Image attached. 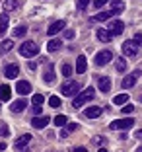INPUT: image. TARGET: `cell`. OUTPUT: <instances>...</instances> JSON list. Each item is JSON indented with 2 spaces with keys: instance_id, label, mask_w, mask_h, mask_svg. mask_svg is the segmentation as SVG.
Instances as JSON below:
<instances>
[{
  "instance_id": "obj_1",
  "label": "cell",
  "mask_w": 142,
  "mask_h": 152,
  "mask_svg": "<svg viewBox=\"0 0 142 152\" xmlns=\"http://www.w3.org/2000/svg\"><path fill=\"white\" fill-rule=\"evenodd\" d=\"M93 98H95V90H93V88H86L84 92H82V94L78 96V98H74L72 105H74L76 109H78V107H82V105H84L86 102H92Z\"/></svg>"
},
{
  "instance_id": "obj_2",
  "label": "cell",
  "mask_w": 142,
  "mask_h": 152,
  "mask_svg": "<svg viewBox=\"0 0 142 152\" xmlns=\"http://www.w3.org/2000/svg\"><path fill=\"white\" fill-rule=\"evenodd\" d=\"M134 125V119H130V117H125V119H115V121H111V129H115V131H129L130 127Z\"/></svg>"
},
{
  "instance_id": "obj_3",
  "label": "cell",
  "mask_w": 142,
  "mask_h": 152,
  "mask_svg": "<svg viewBox=\"0 0 142 152\" xmlns=\"http://www.w3.org/2000/svg\"><path fill=\"white\" fill-rule=\"evenodd\" d=\"M37 53H39V49H37V45L33 43V41H25V43L20 47V55H22V57H25V58L35 57Z\"/></svg>"
},
{
  "instance_id": "obj_4",
  "label": "cell",
  "mask_w": 142,
  "mask_h": 152,
  "mask_svg": "<svg viewBox=\"0 0 142 152\" xmlns=\"http://www.w3.org/2000/svg\"><path fill=\"white\" fill-rule=\"evenodd\" d=\"M60 92H62V96H76L78 92H80V82H76V80H68L66 84H62Z\"/></svg>"
},
{
  "instance_id": "obj_5",
  "label": "cell",
  "mask_w": 142,
  "mask_h": 152,
  "mask_svg": "<svg viewBox=\"0 0 142 152\" xmlns=\"http://www.w3.org/2000/svg\"><path fill=\"white\" fill-rule=\"evenodd\" d=\"M140 74H142L140 70H134V72H130V74H127V76L123 78V82H121V84H123V88H125V90L133 88V86L136 84V80L140 78Z\"/></svg>"
},
{
  "instance_id": "obj_6",
  "label": "cell",
  "mask_w": 142,
  "mask_h": 152,
  "mask_svg": "<svg viewBox=\"0 0 142 152\" xmlns=\"http://www.w3.org/2000/svg\"><path fill=\"white\" fill-rule=\"evenodd\" d=\"M111 58H113V53L109 49H103L95 55V64H98V66H103V64H107Z\"/></svg>"
},
{
  "instance_id": "obj_7",
  "label": "cell",
  "mask_w": 142,
  "mask_h": 152,
  "mask_svg": "<svg viewBox=\"0 0 142 152\" xmlns=\"http://www.w3.org/2000/svg\"><path fill=\"white\" fill-rule=\"evenodd\" d=\"M123 55L125 57H136L138 55V45L134 41H125L123 43Z\"/></svg>"
},
{
  "instance_id": "obj_8",
  "label": "cell",
  "mask_w": 142,
  "mask_h": 152,
  "mask_svg": "<svg viewBox=\"0 0 142 152\" xmlns=\"http://www.w3.org/2000/svg\"><path fill=\"white\" fill-rule=\"evenodd\" d=\"M107 29H109V31H111L113 35H121V33L125 31V23L121 22V20H111Z\"/></svg>"
},
{
  "instance_id": "obj_9",
  "label": "cell",
  "mask_w": 142,
  "mask_h": 152,
  "mask_svg": "<svg viewBox=\"0 0 142 152\" xmlns=\"http://www.w3.org/2000/svg\"><path fill=\"white\" fill-rule=\"evenodd\" d=\"M98 86H99V90H101L103 94H107V92L111 90V78H109V76H99Z\"/></svg>"
},
{
  "instance_id": "obj_10",
  "label": "cell",
  "mask_w": 142,
  "mask_h": 152,
  "mask_svg": "<svg viewBox=\"0 0 142 152\" xmlns=\"http://www.w3.org/2000/svg\"><path fill=\"white\" fill-rule=\"evenodd\" d=\"M62 29H64V20H57V22H53L49 26V35H57V33H60Z\"/></svg>"
},
{
  "instance_id": "obj_11",
  "label": "cell",
  "mask_w": 142,
  "mask_h": 152,
  "mask_svg": "<svg viewBox=\"0 0 142 152\" xmlns=\"http://www.w3.org/2000/svg\"><path fill=\"white\" fill-rule=\"evenodd\" d=\"M84 115L88 117V119H98V117L101 115V107H98V105H90V107L84 111Z\"/></svg>"
},
{
  "instance_id": "obj_12",
  "label": "cell",
  "mask_w": 142,
  "mask_h": 152,
  "mask_svg": "<svg viewBox=\"0 0 142 152\" xmlns=\"http://www.w3.org/2000/svg\"><path fill=\"white\" fill-rule=\"evenodd\" d=\"M31 125L35 127V129H45V127L49 125V117H41V115H37V117H33Z\"/></svg>"
},
{
  "instance_id": "obj_13",
  "label": "cell",
  "mask_w": 142,
  "mask_h": 152,
  "mask_svg": "<svg viewBox=\"0 0 142 152\" xmlns=\"http://www.w3.org/2000/svg\"><path fill=\"white\" fill-rule=\"evenodd\" d=\"M20 74V66L18 64H8V66L4 68V76L6 78H18Z\"/></svg>"
},
{
  "instance_id": "obj_14",
  "label": "cell",
  "mask_w": 142,
  "mask_h": 152,
  "mask_svg": "<svg viewBox=\"0 0 142 152\" xmlns=\"http://www.w3.org/2000/svg\"><path fill=\"white\" fill-rule=\"evenodd\" d=\"M16 90H18V94L25 96V94H29V92H31V84L27 80H20L18 86H16Z\"/></svg>"
},
{
  "instance_id": "obj_15",
  "label": "cell",
  "mask_w": 142,
  "mask_h": 152,
  "mask_svg": "<svg viewBox=\"0 0 142 152\" xmlns=\"http://www.w3.org/2000/svg\"><path fill=\"white\" fill-rule=\"evenodd\" d=\"M125 10V2L123 0H115V2H111V16H117V14H121Z\"/></svg>"
},
{
  "instance_id": "obj_16",
  "label": "cell",
  "mask_w": 142,
  "mask_h": 152,
  "mask_svg": "<svg viewBox=\"0 0 142 152\" xmlns=\"http://www.w3.org/2000/svg\"><path fill=\"white\" fill-rule=\"evenodd\" d=\"M86 68H88V64H86V57L80 55V57L76 58V72H78V74H84Z\"/></svg>"
},
{
  "instance_id": "obj_17",
  "label": "cell",
  "mask_w": 142,
  "mask_h": 152,
  "mask_svg": "<svg viewBox=\"0 0 142 152\" xmlns=\"http://www.w3.org/2000/svg\"><path fill=\"white\" fill-rule=\"evenodd\" d=\"M95 33H98V39L101 41V43H109V41H111V35H113L109 29H98Z\"/></svg>"
},
{
  "instance_id": "obj_18",
  "label": "cell",
  "mask_w": 142,
  "mask_h": 152,
  "mask_svg": "<svg viewBox=\"0 0 142 152\" xmlns=\"http://www.w3.org/2000/svg\"><path fill=\"white\" fill-rule=\"evenodd\" d=\"M25 105H27V102H25V99H18V102H14L12 105H10V111L20 113V111H23V109H25Z\"/></svg>"
},
{
  "instance_id": "obj_19",
  "label": "cell",
  "mask_w": 142,
  "mask_h": 152,
  "mask_svg": "<svg viewBox=\"0 0 142 152\" xmlns=\"http://www.w3.org/2000/svg\"><path fill=\"white\" fill-rule=\"evenodd\" d=\"M29 142H31V134H22V137H18V140H16V148H23Z\"/></svg>"
},
{
  "instance_id": "obj_20",
  "label": "cell",
  "mask_w": 142,
  "mask_h": 152,
  "mask_svg": "<svg viewBox=\"0 0 142 152\" xmlns=\"http://www.w3.org/2000/svg\"><path fill=\"white\" fill-rule=\"evenodd\" d=\"M10 94H12V90H10L8 84H2V86H0V99H2V102H8V99H10Z\"/></svg>"
},
{
  "instance_id": "obj_21",
  "label": "cell",
  "mask_w": 142,
  "mask_h": 152,
  "mask_svg": "<svg viewBox=\"0 0 142 152\" xmlns=\"http://www.w3.org/2000/svg\"><path fill=\"white\" fill-rule=\"evenodd\" d=\"M78 127H80L78 123H70V125H68L66 129H62V131H60V137H62V139H66V137H68L70 133H74V131H78Z\"/></svg>"
},
{
  "instance_id": "obj_22",
  "label": "cell",
  "mask_w": 142,
  "mask_h": 152,
  "mask_svg": "<svg viewBox=\"0 0 142 152\" xmlns=\"http://www.w3.org/2000/svg\"><path fill=\"white\" fill-rule=\"evenodd\" d=\"M43 80L47 82V84H51V82L55 80V68H53V64H49V68H47V72H45V76H43Z\"/></svg>"
},
{
  "instance_id": "obj_23",
  "label": "cell",
  "mask_w": 142,
  "mask_h": 152,
  "mask_svg": "<svg viewBox=\"0 0 142 152\" xmlns=\"http://www.w3.org/2000/svg\"><path fill=\"white\" fill-rule=\"evenodd\" d=\"M12 49H14V41L12 39H6V41L0 43V51H2V53H8V51H12Z\"/></svg>"
},
{
  "instance_id": "obj_24",
  "label": "cell",
  "mask_w": 142,
  "mask_h": 152,
  "mask_svg": "<svg viewBox=\"0 0 142 152\" xmlns=\"http://www.w3.org/2000/svg\"><path fill=\"white\" fill-rule=\"evenodd\" d=\"M60 45H62L60 39H51L49 43H47V49H49V51H58V49H60Z\"/></svg>"
},
{
  "instance_id": "obj_25",
  "label": "cell",
  "mask_w": 142,
  "mask_h": 152,
  "mask_svg": "<svg viewBox=\"0 0 142 152\" xmlns=\"http://www.w3.org/2000/svg\"><path fill=\"white\" fill-rule=\"evenodd\" d=\"M18 6H20L18 0H6V2H4V10H6V12H12V10H16Z\"/></svg>"
},
{
  "instance_id": "obj_26",
  "label": "cell",
  "mask_w": 142,
  "mask_h": 152,
  "mask_svg": "<svg viewBox=\"0 0 142 152\" xmlns=\"http://www.w3.org/2000/svg\"><path fill=\"white\" fill-rule=\"evenodd\" d=\"M8 22H10L8 14H2V16H0V31H2V33L8 29Z\"/></svg>"
},
{
  "instance_id": "obj_27",
  "label": "cell",
  "mask_w": 142,
  "mask_h": 152,
  "mask_svg": "<svg viewBox=\"0 0 142 152\" xmlns=\"http://www.w3.org/2000/svg\"><path fill=\"white\" fill-rule=\"evenodd\" d=\"M127 102H129V96L127 94H119V96L113 98V103H117V105H125Z\"/></svg>"
},
{
  "instance_id": "obj_28",
  "label": "cell",
  "mask_w": 142,
  "mask_h": 152,
  "mask_svg": "<svg viewBox=\"0 0 142 152\" xmlns=\"http://www.w3.org/2000/svg\"><path fill=\"white\" fill-rule=\"evenodd\" d=\"M25 33H27V27H25V26H18L16 29H14L12 35H14V37H23Z\"/></svg>"
},
{
  "instance_id": "obj_29",
  "label": "cell",
  "mask_w": 142,
  "mask_h": 152,
  "mask_svg": "<svg viewBox=\"0 0 142 152\" xmlns=\"http://www.w3.org/2000/svg\"><path fill=\"white\" fill-rule=\"evenodd\" d=\"M115 66H117V70H119V72H125V70H127V61H125L123 57L117 58V61H115Z\"/></svg>"
},
{
  "instance_id": "obj_30",
  "label": "cell",
  "mask_w": 142,
  "mask_h": 152,
  "mask_svg": "<svg viewBox=\"0 0 142 152\" xmlns=\"http://www.w3.org/2000/svg\"><path fill=\"white\" fill-rule=\"evenodd\" d=\"M60 72H62V76H64V78H68V76H72V66H70V64H66V63H62Z\"/></svg>"
},
{
  "instance_id": "obj_31",
  "label": "cell",
  "mask_w": 142,
  "mask_h": 152,
  "mask_svg": "<svg viewBox=\"0 0 142 152\" xmlns=\"http://www.w3.org/2000/svg\"><path fill=\"white\" fill-rule=\"evenodd\" d=\"M66 123H68L66 115H57V117H55V125H57V127H64Z\"/></svg>"
},
{
  "instance_id": "obj_32",
  "label": "cell",
  "mask_w": 142,
  "mask_h": 152,
  "mask_svg": "<svg viewBox=\"0 0 142 152\" xmlns=\"http://www.w3.org/2000/svg\"><path fill=\"white\" fill-rule=\"evenodd\" d=\"M109 18H111V12H99V14H95V20H98V22H107Z\"/></svg>"
},
{
  "instance_id": "obj_33",
  "label": "cell",
  "mask_w": 142,
  "mask_h": 152,
  "mask_svg": "<svg viewBox=\"0 0 142 152\" xmlns=\"http://www.w3.org/2000/svg\"><path fill=\"white\" fill-rule=\"evenodd\" d=\"M60 98H58V96H51V98H49V105H51V107H60Z\"/></svg>"
},
{
  "instance_id": "obj_34",
  "label": "cell",
  "mask_w": 142,
  "mask_h": 152,
  "mask_svg": "<svg viewBox=\"0 0 142 152\" xmlns=\"http://www.w3.org/2000/svg\"><path fill=\"white\" fill-rule=\"evenodd\" d=\"M133 111H134V105H130V103H125L123 109H121V113H123V115H129V113H133Z\"/></svg>"
},
{
  "instance_id": "obj_35",
  "label": "cell",
  "mask_w": 142,
  "mask_h": 152,
  "mask_svg": "<svg viewBox=\"0 0 142 152\" xmlns=\"http://www.w3.org/2000/svg\"><path fill=\"white\" fill-rule=\"evenodd\" d=\"M76 6H78V10H86L90 6V0H76Z\"/></svg>"
},
{
  "instance_id": "obj_36",
  "label": "cell",
  "mask_w": 142,
  "mask_h": 152,
  "mask_svg": "<svg viewBox=\"0 0 142 152\" xmlns=\"http://www.w3.org/2000/svg\"><path fill=\"white\" fill-rule=\"evenodd\" d=\"M10 134V129H8V125H6V123H2V125H0V137H8Z\"/></svg>"
},
{
  "instance_id": "obj_37",
  "label": "cell",
  "mask_w": 142,
  "mask_h": 152,
  "mask_svg": "<svg viewBox=\"0 0 142 152\" xmlns=\"http://www.w3.org/2000/svg\"><path fill=\"white\" fill-rule=\"evenodd\" d=\"M43 96H41V94H35V96H33V105H41V103H43Z\"/></svg>"
},
{
  "instance_id": "obj_38",
  "label": "cell",
  "mask_w": 142,
  "mask_h": 152,
  "mask_svg": "<svg viewBox=\"0 0 142 152\" xmlns=\"http://www.w3.org/2000/svg\"><path fill=\"white\" fill-rule=\"evenodd\" d=\"M74 35H76L74 29H66V31H64V37H66V39H74Z\"/></svg>"
},
{
  "instance_id": "obj_39",
  "label": "cell",
  "mask_w": 142,
  "mask_h": 152,
  "mask_svg": "<svg viewBox=\"0 0 142 152\" xmlns=\"http://www.w3.org/2000/svg\"><path fill=\"white\" fill-rule=\"evenodd\" d=\"M107 4V0H93V6L95 8H101V6H105Z\"/></svg>"
},
{
  "instance_id": "obj_40",
  "label": "cell",
  "mask_w": 142,
  "mask_h": 152,
  "mask_svg": "<svg viewBox=\"0 0 142 152\" xmlns=\"http://www.w3.org/2000/svg\"><path fill=\"white\" fill-rule=\"evenodd\" d=\"M134 43H136L138 47H142V33H136V35H134Z\"/></svg>"
},
{
  "instance_id": "obj_41",
  "label": "cell",
  "mask_w": 142,
  "mask_h": 152,
  "mask_svg": "<svg viewBox=\"0 0 142 152\" xmlns=\"http://www.w3.org/2000/svg\"><path fill=\"white\" fill-rule=\"evenodd\" d=\"M33 115H41V105H33Z\"/></svg>"
},
{
  "instance_id": "obj_42",
  "label": "cell",
  "mask_w": 142,
  "mask_h": 152,
  "mask_svg": "<svg viewBox=\"0 0 142 152\" xmlns=\"http://www.w3.org/2000/svg\"><path fill=\"white\" fill-rule=\"evenodd\" d=\"M72 152H88V148H84V146H74V148H72Z\"/></svg>"
},
{
  "instance_id": "obj_43",
  "label": "cell",
  "mask_w": 142,
  "mask_h": 152,
  "mask_svg": "<svg viewBox=\"0 0 142 152\" xmlns=\"http://www.w3.org/2000/svg\"><path fill=\"white\" fill-rule=\"evenodd\" d=\"M93 144H103V139L101 137H95V139H93Z\"/></svg>"
},
{
  "instance_id": "obj_44",
  "label": "cell",
  "mask_w": 142,
  "mask_h": 152,
  "mask_svg": "<svg viewBox=\"0 0 142 152\" xmlns=\"http://www.w3.org/2000/svg\"><path fill=\"white\" fill-rule=\"evenodd\" d=\"M134 134H136V139H140V140H142V129H140V131H136Z\"/></svg>"
},
{
  "instance_id": "obj_45",
  "label": "cell",
  "mask_w": 142,
  "mask_h": 152,
  "mask_svg": "<svg viewBox=\"0 0 142 152\" xmlns=\"http://www.w3.org/2000/svg\"><path fill=\"white\" fill-rule=\"evenodd\" d=\"M6 148V142H0V150H4Z\"/></svg>"
},
{
  "instance_id": "obj_46",
  "label": "cell",
  "mask_w": 142,
  "mask_h": 152,
  "mask_svg": "<svg viewBox=\"0 0 142 152\" xmlns=\"http://www.w3.org/2000/svg\"><path fill=\"white\" fill-rule=\"evenodd\" d=\"M98 152H107V150H105V148H99V150H98Z\"/></svg>"
},
{
  "instance_id": "obj_47",
  "label": "cell",
  "mask_w": 142,
  "mask_h": 152,
  "mask_svg": "<svg viewBox=\"0 0 142 152\" xmlns=\"http://www.w3.org/2000/svg\"><path fill=\"white\" fill-rule=\"evenodd\" d=\"M136 152H142V146H140V148H138V150H136Z\"/></svg>"
}]
</instances>
